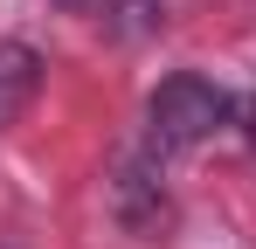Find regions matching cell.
Here are the masks:
<instances>
[{"label":"cell","instance_id":"7a4b0ae2","mask_svg":"<svg viewBox=\"0 0 256 249\" xmlns=\"http://www.w3.org/2000/svg\"><path fill=\"white\" fill-rule=\"evenodd\" d=\"M35 90H42V56H35L28 42L0 35V132L21 124V111L35 104Z\"/></svg>","mask_w":256,"mask_h":249},{"label":"cell","instance_id":"277c9868","mask_svg":"<svg viewBox=\"0 0 256 249\" xmlns=\"http://www.w3.org/2000/svg\"><path fill=\"white\" fill-rule=\"evenodd\" d=\"M236 111H242V118H250V138H256V97H250V104H236Z\"/></svg>","mask_w":256,"mask_h":249},{"label":"cell","instance_id":"6da1fadb","mask_svg":"<svg viewBox=\"0 0 256 249\" xmlns=\"http://www.w3.org/2000/svg\"><path fill=\"white\" fill-rule=\"evenodd\" d=\"M228 118H236V97H228L222 83L194 76V70H173V76L152 90V104H146V146H138V152L166 166L173 152H187V146L214 138Z\"/></svg>","mask_w":256,"mask_h":249},{"label":"cell","instance_id":"3957f363","mask_svg":"<svg viewBox=\"0 0 256 249\" xmlns=\"http://www.w3.org/2000/svg\"><path fill=\"white\" fill-rule=\"evenodd\" d=\"M62 7L111 28V35H152L160 28V0H62Z\"/></svg>","mask_w":256,"mask_h":249}]
</instances>
